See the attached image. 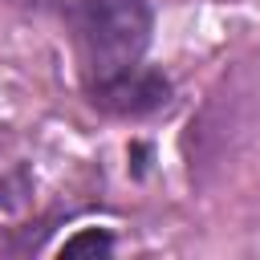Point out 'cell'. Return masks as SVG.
<instances>
[{
	"label": "cell",
	"mask_w": 260,
	"mask_h": 260,
	"mask_svg": "<svg viewBox=\"0 0 260 260\" xmlns=\"http://www.w3.org/2000/svg\"><path fill=\"white\" fill-rule=\"evenodd\" d=\"M77 61L93 85L138 69L150 41L146 0H65L61 4Z\"/></svg>",
	"instance_id": "cell-1"
},
{
	"label": "cell",
	"mask_w": 260,
	"mask_h": 260,
	"mask_svg": "<svg viewBox=\"0 0 260 260\" xmlns=\"http://www.w3.org/2000/svg\"><path fill=\"white\" fill-rule=\"evenodd\" d=\"M93 98L118 114H142V110H154L167 102V81L154 77V73H142V69H130L114 81H102L93 85Z\"/></svg>",
	"instance_id": "cell-2"
},
{
	"label": "cell",
	"mask_w": 260,
	"mask_h": 260,
	"mask_svg": "<svg viewBox=\"0 0 260 260\" xmlns=\"http://www.w3.org/2000/svg\"><path fill=\"white\" fill-rule=\"evenodd\" d=\"M110 248H114V244H110V236H106V232H81V236L65 240L61 256H106Z\"/></svg>",
	"instance_id": "cell-3"
}]
</instances>
